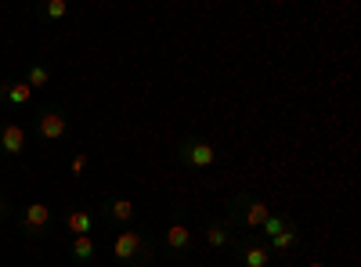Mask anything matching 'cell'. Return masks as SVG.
Returning a JSON list of instances; mask_svg holds the SVG:
<instances>
[{"label": "cell", "instance_id": "cell-1", "mask_svg": "<svg viewBox=\"0 0 361 267\" xmlns=\"http://www.w3.org/2000/svg\"><path fill=\"white\" fill-rule=\"evenodd\" d=\"M112 260L119 267H148L156 260V239L137 228H119L112 239Z\"/></svg>", "mask_w": 361, "mask_h": 267}, {"label": "cell", "instance_id": "cell-2", "mask_svg": "<svg viewBox=\"0 0 361 267\" xmlns=\"http://www.w3.org/2000/svg\"><path fill=\"white\" fill-rule=\"evenodd\" d=\"M173 156H177V163L185 166V170H214V166L224 163L221 148L209 141V137H202V134L180 137V141L173 144Z\"/></svg>", "mask_w": 361, "mask_h": 267}, {"label": "cell", "instance_id": "cell-3", "mask_svg": "<svg viewBox=\"0 0 361 267\" xmlns=\"http://www.w3.org/2000/svg\"><path fill=\"white\" fill-rule=\"evenodd\" d=\"M271 213H275V210H271L264 199L250 195V192H238V195H231V202H228V221H231L235 228H243V231H260Z\"/></svg>", "mask_w": 361, "mask_h": 267}, {"label": "cell", "instance_id": "cell-4", "mask_svg": "<svg viewBox=\"0 0 361 267\" xmlns=\"http://www.w3.org/2000/svg\"><path fill=\"white\" fill-rule=\"evenodd\" d=\"M257 235L264 239V246L271 249V256H275V253H293L300 246V224L293 217H286V213H271L267 224Z\"/></svg>", "mask_w": 361, "mask_h": 267}, {"label": "cell", "instance_id": "cell-5", "mask_svg": "<svg viewBox=\"0 0 361 267\" xmlns=\"http://www.w3.org/2000/svg\"><path fill=\"white\" fill-rule=\"evenodd\" d=\"M231 253H235L238 267H271V249L264 246V239H260L257 231H243V235H235Z\"/></svg>", "mask_w": 361, "mask_h": 267}, {"label": "cell", "instance_id": "cell-6", "mask_svg": "<svg viewBox=\"0 0 361 267\" xmlns=\"http://www.w3.org/2000/svg\"><path fill=\"white\" fill-rule=\"evenodd\" d=\"M54 228V210L47 202H25L22 213H18V231L25 235V239H44V235H51Z\"/></svg>", "mask_w": 361, "mask_h": 267}, {"label": "cell", "instance_id": "cell-7", "mask_svg": "<svg viewBox=\"0 0 361 267\" xmlns=\"http://www.w3.org/2000/svg\"><path fill=\"white\" fill-rule=\"evenodd\" d=\"M69 127H73V123H69V112H66L62 105H47V108L37 112V137L47 141V144L69 137Z\"/></svg>", "mask_w": 361, "mask_h": 267}, {"label": "cell", "instance_id": "cell-8", "mask_svg": "<svg viewBox=\"0 0 361 267\" xmlns=\"http://www.w3.org/2000/svg\"><path fill=\"white\" fill-rule=\"evenodd\" d=\"M98 213H102V221L112 224L116 231L137 224V206H134L127 195H105V202L98 206Z\"/></svg>", "mask_w": 361, "mask_h": 267}, {"label": "cell", "instance_id": "cell-9", "mask_svg": "<svg viewBox=\"0 0 361 267\" xmlns=\"http://www.w3.org/2000/svg\"><path fill=\"white\" fill-rule=\"evenodd\" d=\"M163 239H166V249H170L173 256H180V260H185V256H192V246H195V231L185 224V210H177V213H173V221L166 224V235H163Z\"/></svg>", "mask_w": 361, "mask_h": 267}, {"label": "cell", "instance_id": "cell-10", "mask_svg": "<svg viewBox=\"0 0 361 267\" xmlns=\"http://www.w3.org/2000/svg\"><path fill=\"white\" fill-rule=\"evenodd\" d=\"M25 141H29V134L22 123H15V120L0 123V156L4 159H18L25 152Z\"/></svg>", "mask_w": 361, "mask_h": 267}, {"label": "cell", "instance_id": "cell-11", "mask_svg": "<svg viewBox=\"0 0 361 267\" xmlns=\"http://www.w3.org/2000/svg\"><path fill=\"white\" fill-rule=\"evenodd\" d=\"M202 235H206V246L221 253V249H231V242H235V224L228 217H214V221H206Z\"/></svg>", "mask_w": 361, "mask_h": 267}, {"label": "cell", "instance_id": "cell-12", "mask_svg": "<svg viewBox=\"0 0 361 267\" xmlns=\"http://www.w3.org/2000/svg\"><path fill=\"white\" fill-rule=\"evenodd\" d=\"M29 101H33V91H29L25 80H0V105L25 108Z\"/></svg>", "mask_w": 361, "mask_h": 267}, {"label": "cell", "instance_id": "cell-13", "mask_svg": "<svg viewBox=\"0 0 361 267\" xmlns=\"http://www.w3.org/2000/svg\"><path fill=\"white\" fill-rule=\"evenodd\" d=\"M62 224H66V231L73 235V239H80V235H94V213L76 210V206L62 213Z\"/></svg>", "mask_w": 361, "mask_h": 267}, {"label": "cell", "instance_id": "cell-14", "mask_svg": "<svg viewBox=\"0 0 361 267\" xmlns=\"http://www.w3.org/2000/svg\"><path fill=\"white\" fill-rule=\"evenodd\" d=\"M69 256H73L80 267L94 263V256H98V242H94V235H80V239H73V242H69Z\"/></svg>", "mask_w": 361, "mask_h": 267}, {"label": "cell", "instance_id": "cell-15", "mask_svg": "<svg viewBox=\"0 0 361 267\" xmlns=\"http://www.w3.org/2000/svg\"><path fill=\"white\" fill-rule=\"evenodd\" d=\"M33 15L40 22H62V18H69V4L66 0H40V4L33 8Z\"/></svg>", "mask_w": 361, "mask_h": 267}, {"label": "cell", "instance_id": "cell-16", "mask_svg": "<svg viewBox=\"0 0 361 267\" xmlns=\"http://www.w3.org/2000/svg\"><path fill=\"white\" fill-rule=\"evenodd\" d=\"M25 83H29V91L47 87V83H51V69H47L44 62H29V66H25Z\"/></svg>", "mask_w": 361, "mask_h": 267}, {"label": "cell", "instance_id": "cell-17", "mask_svg": "<svg viewBox=\"0 0 361 267\" xmlns=\"http://www.w3.org/2000/svg\"><path fill=\"white\" fill-rule=\"evenodd\" d=\"M87 163H90V159H87L83 152H76V156L69 159V173H73V177H83V173H87Z\"/></svg>", "mask_w": 361, "mask_h": 267}, {"label": "cell", "instance_id": "cell-18", "mask_svg": "<svg viewBox=\"0 0 361 267\" xmlns=\"http://www.w3.org/2000/svg\"><path fill=\"white\" fill-rule=\"evenodd\" d=\"M11 217V202H8V195H0V221H8Z\"/></svg>", "mask_w": 361, "mask_h": 267}, {"label": "cell", "instance_id": "cell-19", "mask_svg": "<svg viewBox=\"0 0 361 267\" xmlns=\"http://www.w3.org/2000/svg\"><path fill=\"white\" fill-rule=\"evenodd\" d=\"M307 267H329V263H322V260H311V263H307Z\"/></svg>", "mask_w": 361, "mask_h": 267}, {"label": "cell", "instance_id": "cell-20", "mask_svg": "<svg viewBox=\"0 0 361 267\" xmlns=\"http://www.w3.org/2000/svg\"><path fill=\"white\" fill-rule=\"evenodd\" d=\"M0 123H4V105H0Z\"/></svg>", "mask_w": 361, "mask_h": 267}, {"label": "cell", "instance_id": "cell-21", "mask_svg": "<svg viewBox=\"0 0 361 267\" xmlns=\"http://www.w3.org/2000/svg\"><path fill=\"white\" fill-rule=\"evenodd\" d=\"M0 80H4V73H0Z\"/></svg>", "mask_w": 361, "mask_h": 267}]
</instances>
